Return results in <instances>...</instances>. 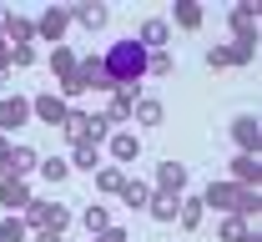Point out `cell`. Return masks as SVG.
<instances>
[{"label": "cell", "mask_w": 262, "mask_h": 242, "mask_svg": "<svg viewBox=\"0 0 262 242\" xmlns=\"http://www.w3.org/2000/svg\"><path fill=\"white\" fill-rule=\"evenodd\" d=\"M146 56L151 51H141L136 35H121V40H111L101 51V71L111 76V86H141L146 81Z\"/></svg>", "instance_id": "cell-1"}, {"label": "cell", "mask_w": 262, "mask_h": 242, "mask_svg": "<svg viewBox=\"0 0 262 242\" xmlns=\"http://www.w3.org/2000/svg\"><path fill=\"white\" fill-rule=\"evenodd\" d=\"M20 222L31 227V232H61L71 227V207H61V202H46V197H31V207L20 212Z\"/></svg>", "instance_id": "cell-2"}, {"label": "cell", "mask_w": 262, "mask_h": 242, "mask_svg": "<svg viewBox=\"0 0 262 242\" xmlns=\"http://www.w3.org/2000/svg\"><path fill=\"white\" fill-rule=\"evenodd\" d=\"M227 26H232V40H242V46H257L262 10L252 5V0H242V5H232V10H227Z\"/></svg>", "instance_id": "cell-3"}, {"label": "cell", "mask_w": 262, "mask_h": 242, "mask_svg": "<svg viewBox=\"0 0 262 242\" xmlns=\"http://www.w3.org/2000/svg\"><path fill=\"white\" fill-rule=\"evenodd\" d=\"M66 31H71V5H46V10L35 15V35H40L46 46H61Z\"/></svg>", "instance_id": "cell-4"}, {"label": "cell", "mask_w": 262, "mask_h": 242, "mask_svg": "<svg viewBox=\"0 0 262 242\" xmlns=\"http://www.w3.org/2000/svg\"><path fill=\"white\" fill-rule=\"evenodd\" d=\"M227 131H232V141H237V151H262V121H257V111H237Z\"/></svg>", "instance_id": "cell-5"}, {"label": "cell", "mask_w": 262, "mask_h": 242, "mask_svg": "<svg viewBox=\"0 0 262 242\" xmlns=\"http://www.w3.org/2000/svg\"><path fill=\"white\" fill-rule=\"evenodd\" d=\"M187 182H192V172H187L182 162H162V167H157V182H151V192H162V197H187Z\"/></svg>", "instance_id": "cell-6"}, {"label": "cell", "mask_w": 262, "mask_h": 242, "mask_svg": "<svg viewBox=\"0 0 262 242\" xmlns=\"http://www.w3.org/2000/svg\"><path fill=\"white\" fill-rule=\"evenodd\" d=\"M101 146L111 151V162H116V167H131V162L141 157V137H136L131 126H121V131H111V137L101 141Z\"/></svg>", "instance_id": "cell-7"}, {"label": "cell", "mask_w": 262, "mask_h": 242, "mask_svg": "<svg viewBox=\"0 0 262 242\" xmlns=\"http://www.w3.org/2000/svg\"><path fill=\"white\" fill-rule=\"evenodd\" d=\"M31 121V96H0V137H10V131H20Z\"/></svg>", "instance_id": "cell-8"}, {"label": "cell", "mask_w": 262, "mask_h": 242, "mask_svg": "<svg viewBox=\"0 0 262 242\" xmlns=\"http://www.w3.org/2000/svg\"><path fill=\"white\" fill-rule=\"evenodd\" d=\"M227 182L232 187H262V151H237Z\"/></svg>", "instance_id": "cell-9"}, {"label": "cell", "mask_w": 262, "mask_h": 242, "mask_svg": "<svg viewBox=\"0 0 262 242\" xmlns=\"http://www.w3.org/2000/svg\"><path fill=\"white\" fill-rule=\"evenodd\" d=\"M31 116L40 126H61L66 116H71V106H66L56 91H40V96H31Z\"/></svg>", "instance_id": "cell-10"}, {"label": "cell", "mask_w": 262, "mask_h": 242, "mask_svg": "<svg viewBox=\"0 0 262 242\" xmlns=\"http://www.w3.org/2000/svg\"><path fill=\"white\" fill-rule=\"evenodd\" d=\"M0 207H10L5 217H20V212L31 207V182H20V177H5V182H0Z\"/></svg>", "instance_id": "cell-11"}, {"label": "cell", "mask_w": 262, "mask_h": 242, "mask_svg": "<svg viewBox=\"0 0 262 242\" xmlns=\"http://www.w3.org/2000/svg\"><path fill=\"white\" fill-rule=\"evenodd\" d=\"M237 192H242V187H232V182H212V187L202 192V207H212V212L227 217V212H237Z\"/></svg>", "instance_id": "cell-12"}, {"label": "cell", "mask_w": 262, "mask_h": 242, "mask_svg": "<svg viewBox=\"0 0 262 242\" xmlns=\"http://www.w3.org/2000/svg\"><path fill=\"white\" fill-rule=\"evenodd\" d=\"M166 40H171V26H166L162 15L141 20V31H136V46H141V51H166Z\"/></svg>", "instance_id": "cell-13"}, {"label": "cell", "mask_w": 262, "mask_h": 242, "mask_svg": "<svg viewBox=\"0 0 262 242\" xmlns=\"http://www.w3.org/2000/svg\"><path fill=\"white\" fill-rule=\"evenodd\" d=\"M202 20H207L202 0H177V5H171V20H166V26H177V31H202Z\"/></svg>", "instance_id": "cell-14"}, {"label": "cell", "mask_w": 262, "mask_h": 242, "mask_svg": "<svg viewBox=\"0 0 262 242\" xmlns=\"http://www.w3.org/2000/svg\"><path fill=\"white\" fill-rule=\"evenodd\" d=\"M116 197H121V202H126L131 212H146V207H151V197H157V192H151V182H141V177H126Z\"/></svg>", "instance_id": "cell-15"}, {"label": "cell", "mask_w": 262, "mask_h": 242, "mask_svg": "<svg viewBox=\"0 0 262 242\" xmlns=\"http://www.w3.org/2000/svg\"><path fill=\"white\" fill-rule=\"evenodd\" d=\"M71 20H76V26H86V31H106L111 10H106V5H96V0H81V5H71Z\"/></svg>", "instance_id": "cell-16"}, {"label": "cell", "mask_w": 262, "mask_h": 242, "mask_svg": "<svg viewBox=\"0 0 262 242\" xmlns=\"http://www.w3.org/2000/svg\"><path fill=\"white\" fill-rule=\"evenodd\" d=\"M35 167H40V151L26 146V141H15V146H10V177H20V182H26Z\"/></svg>", "instance_id": "cell-17"}, {"label": "cell", "mask_w": 262, "mask_h": 242, "mask_svg": "<svg viewBox=\"0 0 262 242\" xmlns=\"http://www.w3.org/2000/svg\"><path fill=\"white\" fill-rule=\"evenodd\" d=\"M61 131H66V141H71V146L91 141V111H76V106H71V116L61 121Z\"/></svg>", "instance_id": "cell-18"}, {"label": "cell", "mask_w": 262, "mask_h": 242, "mask_svg": "<svg viewBox=\"0 0 262 242\" xmlns=\"http://www.w3.org/2000/svg\"><path fill=\"white\" fill-rule=\"evenodd\" d=\"M131 121H136V126H162V121H166V106L157 101V96H141V101L131 106Z\"/></svg>", "instance_id": "cell-19"}, {"label": "cell", "mask_w": 262, "mask_h": 242, "mask_svg": "<svg viewBox=\"0 0 262 242\" xmlns=\"http://www.w3.org/2000/svg\"><path fill=\"white\" fill-rule=\"evenodd\" d=\"M46 61H51V71H56V81H71L76 66H81V56H76L71 46H51V56H46Z\"/></svg>", "instance_id": "cell-20"}, {"label": "cell", "mask_w": 262, "mask_h": 242, "mask_svg": "<svg viewBox=\"0 0 262 242\" xmlns=\"http://www.w3.org/2000/svg\"><path fill=\"white\" fill-rule=\"evenodd\" d=\"M101 121H106L111 131H121V126L131 121V101L121 96V91H111V101H106V111H101Z\"/></svg>", "instance_id": "cell-21"}, {"label": "cell", "mask_w": 262, "mask_h": 242, "mask_svg": "<svg viewBox=\"0 0 262 242\" xmlns=\"http://www.w3.org/2000/svg\"><path fill=\"white\" fill-rule=\"evenodd\" d=\"M66 162H71V172H76V167H81V172H96V167H101V146H96V141H81V146H71Z\"/></svg>", "instance_id": "cell-22"}, {"label": "cell", "mask_w": 262, "mask_h": 242, "mask_svg": "<svg viewBox=\"0 0 262 242\" xmlns=\"http://www.w3.org/2000/svg\"><path fill=\"white\" fill-rule=\"evenodd\" d=\"M96 192L101 197H116V192H121V182H126V172H121V167H96Z\"/></svg>", "instance_id": "cell-23"}, {"label": "cell", "mask_w": 262, "mask_h": 242, "mask_svg": "<svg viewBox=\"0 0 262 242\" xmlns=\"http://www.w3.org/2000/svg\"><path fill=\"white\" fill-rule=\"evenodd\" d=\"M202 197H182V202H177V222H182V227H187V232H192V227H202Z\"/></svg>", "instance_id": "cell-24"}, {"label": "cell", "mask_w": 262, "mask_h": 242, "mask_svg": "<svg viewBox=\"0 0 262 242\" xmlns=\"http://www.w3.org/2000/svg\"><path fill=\"white\" fill-rule=\"evenodd\" d=\"M237 217H247V222L262 217V192L257 187H242V192H237Z\"/></svg>", "instance_id": "cell-25"}, {"label": "cell", "mask_w": 262, "mask_h": 242, "mask_svg": "<svg viewBox=\"0 0 262 242\" xmlns=\"http://www.w3.org/2000/svg\"><path fill=\"white\" fill-rule=\"evenodd\" d=\"M81 227H86V232L96 237V232H106V227H111V212L101 207V202H91V207L81 212Z\"/></svg>", "instance_id": "cell-26"}, {"label": "cell", "mask_w": 262, "mask_h": 242, "mask_svg": "<svg viewBox=\"0 0 262 242\" xmlns=\"http://www.w3.org/2000/svg\"><path fill=\"white\" fill-rule=\"evenodd\" d=\"M35 172L46 177V182H66V177H71V162H66V157H40Z\"/></svg>", "instance_id": "cell-27"}, {"label": "cell", "mask_w": 262, "mask_h": 242, "mask_svg": "<svg viewBox=\"0 0 262 242\" xmlns=\"http://www.w3.org/2000/svg\"><path fill=\"white\" fill-rule=\"evenodd\" d=\"M252 56H257V46H242V40L222 46V61H227V66H252Z\"/></svg>", "instance_id": "cell-28"}, {"label": "cell", "mask_w": 262, "mask_h": 242, "mask_svg": "<svg viewBox=\"0 0 262 242\" xmlns=\"http://www.w3.org/2000/svg\"><path fill=\"white\" fill-rule=\"evenodd\" d=\"M0 242H31V227L20 217H0Z\"/></svg>", "instance_id": "cell-29"}, {"label": "cell", "mask_w": 262, "mask_h": 242, "mask_svg": "<svg viewBox=\"0 0 262 242\" xmlns=\"http://www.w3.org/2000/svg\"><path fill=\"white\" fill-rule=\"evenodd\" d=\"M217 232H222V242H237V237H242V232H252V222H247V217H237V212H227Z\"/></svg>", "instance_id": "cell-30"}, {"label": "cell", "mask_w": 262, "mask_h": 242, "mask_svg": "<svg viewBox=\"0 0 262 242\" xmlns=\"http://www.w3.org/2000/svg\"><path fill=\"white\" fill-rule=\"evenodd\" d=\"M177 202H182V197H162V192H157V197H151V217H157V222H177Z\"/></svg>", "instance_id": "cell-31"}, {"label": "cell", "mask_w": 262, "mask_h": 242, "mask_svg": "<svg viewBox=\"0 0 262 242\" xmlns=\"http://www.w3.org/2000/svg\"><path fill=\"white\" fill-rule=\"evenodd\" d=\"M171 71H177L171 51H151V56H146V76H171Z\"/></svg>", "instance_id": "cell-32"}, {"label": "cell", "mask_w": 262, "mask_h": 242, "mask_svg": "<svg viewBox=\"0 0 262 242\" xmlns=\"http://www.w3.org/2000/svg\"><path fill=\"white\" fill-rule=\"evenodd\" d=\"M10 66H15V71L35 66V46H15V51H10Z\"/></svg>", "instance_id": "cell-33"}, {"label": "cell", "mask_w": 262, "mask_h": 242, "mask_svg": "<svg viewBox=\"0 0 262 242\" xmlns=\"http://www.w3.org/2000/svg\"><path fill=\"white\" fill-rule=\"evenodd\" d=\"M10 146H15V141H10V137H0V182L10 177Z\"/></svg>", "instance_id": "cell-34"}, {"label": "cell", "mask_w": 262, "mask_h": 242, "mask_svg": "<svg viewBox=\"0 0 262 242\" xmlns=\"http://www.w3.org/2000/svg\"><path fill=\"white\" fill-rule=\"evenodd\" d=\"M91 242H126V232H121V227H106V232H96Z\"/></svg>", "instance_id": "cell-35"}, {"label": "cell", "mask_w": 262, "mask_h": 242, "mask_svg": "<svg viewBox=\"0 0 262 242\" xmlns=\"http://www.w3.org/2000/svg\"><path fill=\"white\" fill-rule=\"evenodd\" d=\"M31 242H66L61 232H31Z\"/></svg>", "instance_id": "cell-36"}, {"label": "cell", "mask_w": 262, "mask_h": 242, "mask_svg": "<svg viewBox=\"0 0 262 242\" xmlns=\"http://www.w3.org/2000/svg\"><path fill=\"white\" fill-rule=\"evenodd\" d=\"M237 242H262V227H252V232H242Z\"/></svg>", "instance_id": "cell-37"}]
</instances>
